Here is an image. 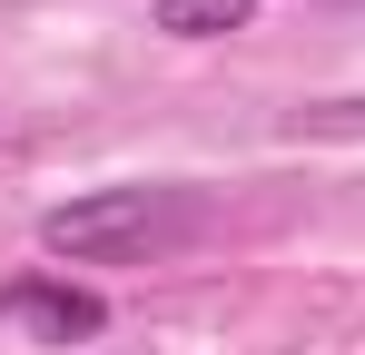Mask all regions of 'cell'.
<instances>
[{
	"instance_id": "obj_2",
	"label": "cell",
	"mask_w": 365,
	"mask_h": 355,
	"mask_svg": "<svg viewBox=\"0 0 365 355\" xmlns=\"http://www.w3.org/2000/svg\"><path fill=\"white\" fill-rule=\"evenodd\" d=\"M109 326V296L69 287V277H10L0 287V336H20V346H89Z\"/></svg>"
},
{
	"instance_id": "obj_3",
	"label": "cell",
	"mask_w": 365,
	"mask_h": 355,
	"mask_svg": "<svg viewBox=\"0 0 365 355\" xmlns=\"http://www.w3.org/2000/svg\"><path fill=\"white\" fill-rule=\"evenodd\" d=\"M168 40H227V30H247L257 20V0H158L148 10Z\"/></svg>"
},
{
	"instance_id": "obj_1",
	"label": "cell",
	"mask_w": 365,
	"mask_h": 355,
	"mask_svg": "<svg viewBox=\"0 0 365 355\" xmlns=\"http://www.w3.org/2000/svg\"><path fill=\"white\" fill-rule=\"evenodd\" d=\"M187 227V207L168 187H99V197H69L40 217V247L69 257V267H109V257H148Z\"/></svg>"
}]
</instances>
